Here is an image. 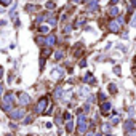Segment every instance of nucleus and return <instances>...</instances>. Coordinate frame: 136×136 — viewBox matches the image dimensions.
Returning <instances> with one entry per match:
<instances>
[{"instance_id":"obj_2","label":"nucleus","mask_w":136,"mask_h":136,"mask_svg":"<svg viewBox=\"0 0 136 136\" xmlns=\"http://www.w3.org/2000/svg\"><path fill=\"white\" fill-rule=\"evenodd\" d=\"M0 2H2V3H3V5H5V3H6V5H8V3H10V2H11V0H0Z\"/></svg>"},{"instance_id":"obj_1","label":"nucleus","mask_w":136,"mask_h":136,"mask_svg":"<svg viewBox=\"0 0 136 136\" xmlns=\"http://www.w3.org/2000/svg\"><path fill=\"white\" fill-rule=\"evenodd\" d=\"M111 29H112L114 32H117V31L120 29V26H119V23H115V21H114V23H111Z\"/></svg>"}]
</instances>
